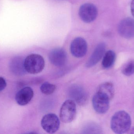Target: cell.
I'll return each instance as SVG.
<instances>
[{"mask_svg": "<svg viewBox=\"0 0 134 134\" xmlns=\"http://www.w3.org/2000/svg\"><path fill=\"white\" fill-rule=\"evenodd\" d=\"M56 89V86L54 84L48 82L44 83L40 87L41 92L46 95H49L53 93Z\"/></svg>", "mask_w": 134, "mask_h": 134, "instance_id": "cell-16", "label": "cell"}, {"mask_svg": "<svg viewBox=\"0 0 134 134\" xmlns=\"http://www.w3.org/2000/svg\"><path fill=\"white\" fill-rule=\"evenodd\" d=\"M116 59V54L112 50L107 51L103 57L102 66L105 69L110 68L113 65Z\"/></svg>", "mask_w": 134, "mask_h": 134, "instance_id": "cell-15", "label": "cell"}, {"mask_svg": "<svg viewBox=\"0 0 134 134\" xmlns=\"http://www.w3.org/2000/svg\"><path fill=\"white\" fill-rule=\"evenodd\" d=\"M24 61L23 58L19 57H15L12 61L11 68L16 75H22L26 72L24 68Z\"/></svg>", "mask_w": 134, "mask_h": 134, "instance_id": "cell-13", "label": "cell"}, {"mask_svg": "<svg viewBox=\"0 0 134 134\" xmlns=\"http://www.w3.org/2000/svg\"><path fill=\"white\" fill-rule=\"evenodd\" d=\"M110 100L105 95L97 92L93 97V108L97 113L104 114L108 111Z\"/></svg>", "mask_w": 134, "mask_h": 134, "instance_id": "cell-6", "label": "cell"}, {"mask_svg": "<svg viewBox=\"0 0 134 134\" xmlns=\"http://www.w3.org/2000/svg\"><path fill=\"white\" fill-rule=\"evenodd\" d=\"M129 131H130V133L134 134V127H132L131 128V127Z\"/></svg>", "mask_w": 134, "mask_h": 134, "instance_id": "cell-20", "label": "cell"}, {"mask_svg": "<svg viewBox=\"0 0 134 134\" xmlns=\"http://www.w3.org/2000/svg\"><path fill=\"white\" fill-rule=\"evenodd\" d=\"M98 13V9L95 6L91 3H85L80 6L79 14L83 21L90 23L96 19Z\"/></svg>", "mask_w": 134, "mask_h": 134, "instance_id": "cell-5", "label": "cell"}, {"mask_svg": "<svg viewBox=\"0 0 134 134\" xmlns=\"http://www.w3.org/2000/svg\"><path fill=\"white\" fill-rule=\"evenodd\" d=\"M97 92L105 95L111 100L113 98L115 94L114 85L111 83H104L99 86Z\"/></svg>", "mask_w": 134, "mask_h": 134, "instance_id": "cell-14", "label": "cell"}, {"mask_svg": "<svg viewBox=\"0 0 134 134\" xmlns=\"http://www.w3.org/2000/svg\"><path fill=\"white\" fill-rule=\"evenodd\" d=\"M24 67L26 72L34 74H38L44 68V60L39 54H30L24 60Z\"/></svg>", "mask_w": 134, "mask_h": 134, "instance_id": "cell-2", "label": "cell"}, {"mask_svg": "<svg viewBox=\"0 0 134 134\" xmlns=\"http://www.w3.org/2000/svg\"><path fill=\"white\" fill-rule=\"evenodd\" d=\"M41 125L46 132L53 134L59 130L60 121L55 114L49 113L43 116L41 121Z\"/></svg>", "mask_w": 134, "mask_h": 134, "instance_id": "cell-4", "label": "cell"}, {"mask_svg": "<svg viewBox=\"0 0 134 134\" xmlns=\"http://www.w3.org/2000/svg\"><path fill=\"white\" fill-rule=\"evenodd\" d=\"M70 50L72 56L77 58H81L85 56L87 52V43L84 39L77 37L72 41Z\"/></svg>", "mask_w": 134, "mask_h": 134, "instance_id": "cell-7", "label": "cell"}, {"mask_svg": "<svg viewBox=\"0 0 134 134\" xmlns=\"http://www.w3.org/2000/svg\"><path fill=\"white\" fill-rule=\"evenodd\" d=\"M118 30L120 35L124 38L134 37V19L127 17L122 20L118 25Z\"/></svg>", "mask_w": 134, "mask_h": 134, "instance_id": "cell-8", "label": "cell"}, {"mask_svg": "<svg viewBox=\"0 0 134 134\" xmlns=\"http://www.w3.org/2000/svg\"><path fill=\"white\" fill-rule=\"evenodd\" d=\"M76 105L72 100H66L62 105L60 112V118L61 121L66 124L73 121L76 114Z\"/></svg>", "mask_w": 134, "mask_h": 134, "instance_id": "cell-3", "label": "cell"}, {"mask_svg": "<svg viewBox=\"0 0 134 134\" xmlns=\"http://www.w3.org/2000/svg\"><path fill=\"white\" fill-rule=\"evenodd\" d=\"M130 8L131 14L134 17V0H132Z\"/></svg>", "mask_w": 134, "mask_h": 134, "instance_id": "cell-19", "label": "cell"}, {"mask_svg": "<svg viewBox=\"0 0 134 134\" xmlns=\"http://www.w3.org/2000/svg\"><path fill=\"white\" fill-rule=\"evenodd\" d=\"M122 72L124 75L131 76L134 74V60H131L127 62L122 68Z\"/></svg>", "mask_w": 134, "mask_h": 134, "instance_id": "cell-17", "label": "cell"}, {"mask_svg": "<svg viewBox=\"0 0 134 134\" xmlns=\"http://www.w3.org/2000/svg\"><path fill=\"white\" fill-rule=\"evenodd\" d=\"M105 44L101 42L98 44L86 64L87 68H91L96 65L101 60L105 52Z\"/></svg>", "mask_w": 134, "mask_h": 134, "instance_id": "cell-12", "label": "cell"}, {"mask_svg": "<svg viewBox=\"0 0 134 134\" xmlns=\"http://www.w3.org/2000/svg\"><path fill=\"white\" fill-rule=\"evenodd\" d=\"M7 85L5 79L2 77H0V92L4 89Z\"/></svg>", "mask_w": 134, "mask_h": 134, "instance_id": "cell-18", "label": "cell"}, {"mask_svg": "<svg viewBox=\"0 0 134 134\" xmlns=\"http://www.w3.org/2000/svg\"><path fill=\"white\" fill-rule=\"evenodd\" d=\"M49 59L51 63L54 66L62 67L66 63L67 54L63 49L56 48L51 50L49 53Z\"/></svg>", "mask_w": 134, "mask_h": 134, "instance_id": "cell-10", "label": "cell"}, {"mask_svg": "<svg viewBox=\"0 0 134 134\" xmlns=\"http://www.w3.org/2000/svg\"><path fill=\"white\" fill-rule=\"evenodd\" d=\"M34 95V92L32 88L26 87L21 89L16 93L15 98L16 103L19 105L24 106L30 102Z\"/></svg>", "mask_w": 134, "mask_h": 134, "instance_id": "cell-11", "label": "cell"}, {"mask_svg": "<svg viewBox=\"0 0 134 134\" xmlns=\"http://www.w3.org/2000/svg\"><path fill=\"white\" fill-rule=\"evenodd\" d=\"M131 125V118L130 115L124 111L116 112L111 120V129L115 133H127L130 129Z\"/></svg>", "mask_w": 134, "mask_h": 134, "instance_id": "cell-1", "label": "cell"}, {"mask_svg": "<svg viewBox=\"0 0 134 134\" xmlns=\"http://www.w3.org/2000/svg\"><path fill=\"white\" fill-rule=\"evenodd\" d=\"M70 97L80 105H84L88 101V95L83 88L77 85H72L69 89Z\"/></svg>", "mask_w": 134, "mask_h": 134, "instance_id": "cell-9", "label": "cell"}]
</instances>
